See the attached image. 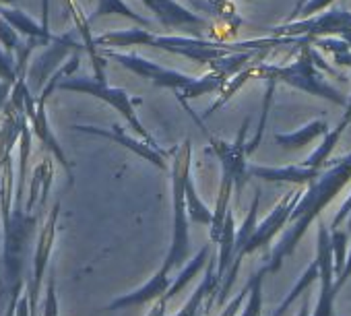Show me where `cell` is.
<instances>
[{"instance_id":"obj_32","label":"cell","mask_w":351,"mask_h":316,"mask_svg":"<svg viewBox=\"0 0 351 316\" xmlns=\"http://www.w3.org/2000/svg\"><path fill=\"white\" fill-rule=\"evenodd\" d=\"M330 250H332V263H335V275L339 277L345 269L347 256H349V232L347 230H330Z\"/></svg>"},{"instance_id":"obj_45","label":"cell","mask_w":351,"mask_h":316,"mask_svg":"<svg viewBox=\"0 0 351 316\" xmlns=\"http://www.w3.org/2000/svg\"><path fill=\"white\" fill-rule=\"evenodd\" d=\"M306 3H308V0H298V5H295V9H293V13L289 15V19H287V21H295L298 13H300V11L304 9V5H306Z\"/></svg>"},{"instance_id":"obj_6","label":"cell","mask_w":351,"mask_h":316,"mask_svg":"<svg viewBox=\"0 0 351 316\" xmlns=\"http://www.w3.org/2000/svg\"><path fill=\"white\" fill-rule=\"evenodd\" d=\"M269 29L273 38H310V40L339 38L351 46V11L328 9L310 19L285 21Z\"/></svg>"},{"instance_id":"obj_24","label":"cell","mask_w":351,"mask_h":316,"mask_svg":"<svg viewBox=\"0 0 351 316\" xmlns=\"http://www.w3.org/2000/svg\"><path fill=\"white\" fill-rule=\"evenodd\" d=\"M232 195H234V182L230 178H223L221 176V184H219V191H217V199H215V207H213V221L209 226V238L213 244L219 242L221 238V232L226 228V221H228V215L232 211L230 203H232Z\"/></svg>"},{"instance_id":"obj_1","label":"cell","mask_w":351,"mask_h":316,"mask_svg":"<svg viewBox=\"0 0 351 316\" xmlns=\"http://www.w3.org/2000/svg\"><path fill=\"white\" fill-rule=\"evenodd\" d=\"M302 38H261L248 42H221V40H205V38H191V36H161L153 34L145 27H132L122 32H110L95 38L97 48L114 46V48H128V46H147L155 50H163L176 56H184L197 64L209 66L213 60L223 58L236 52H252L265 50L271 52L277 46L300 44Z\"/></svg>"},{"instance_id":"obj_17","label":"cell","mask_w":351,"mask_h":316,"mask_svg":"<svg viewBox=\"0 0 351 316\" xmlns=\"http://www.w3.org/2000/svg\"><path fill=\"white\" fill-rule=\"evenodd\" d=\"M248 172H250L252 178H258V180H265V182L293 184V186H310L322 174V170H314V168H308L304 164H293V166H258V164H250Z\"/></svg>"},{"instance_id":"obj_28","label":"cell","mask_w":351,"mask_h":316,"mask_svg":"<svg viewBox=\"0 0 351 316\" xmlns=\"http://www.w3.org/2000/svg\"><path fill=\"white\" fill-rule=\"evenodd\" d=\"M236 234H238L236 217H234V211H230L228 221H226V228H223L221 238H219V242H217V246H219V254H217V277H219V281H223L226 273H228V271H230V267H232Z\"/></svg>"},{"instance_id":"obj_26","label":"cell","mask_w":351,"mask_h":316,"mask_svg":"<svg viewBox=\"0 0 351 316\" xmlns=\"http://www.w3.org/2000/svg\"><path fill=\"white\" fill-rule=\"evenodd\" d=\"M228 83H230V81H228L221 73H217V71H209L207 75L197 77V79H195V83H193L189 89H184V91H180V93H176V97H178L184 106H189V101H191V99H197V97H201V95L221 93V91L226 89V85H228Z\"/></svg>"},{"instance_id":"obj_10","label":"cell","mask_w":351,"mask_h":316,"mask_svg":"<svg viewBox=\"0 0 351 316\" xmlns=\"http://www.w3.org/2000/svg\"><path fill=\"white\" fill-rule=\"evenodd\" d=\"M314 258L320 265V293L316 306L312 308V316H335L337 304V289H335V263L330 250V228L324 221H318V236H316V254Z\"/></svg>"},{"instance_id":"obj_30","label":"cell","mask_w":351,"mask_h":316,"mask_svg":"<svg viewBox=\"0 0 351 316\" xmlns=\"http://www.w3.org/2000/svg\"><path fill=\"white\" fill-rule=\"evenodd\" d=\"M269 273L267 265L256 271L252 275V289L248 293V300L240 312V316H263V283H265V275Z\"/></svg>"},{"instance_id":"obj_41","label":"cell","mask_w":351,"mask_h":316,"mask_svg":"<svg viewBox=\"0 0 351 316\" xmlns=\"http://www.w3.org/2000/svg\"><path fill=\"white\" fill-rule=\"evenodd\" d=\"M15 316H32V306H29V297H27V293H23V295L19 297Z\"/></svg>"},{"instance_id":"obj_22","label":"cell","mask_w":351,"mask_h":316,"mask_svg":"<svg viewBox=\"0 0 351 316\" xmlns=\"http://www.w3.org/2000/svg\"><path fill=\"white\" fill-rule=\"evenodd\" d=\"M328 124L324 120H312L306 126L291 130V132H277L275 143L283 149H302L314 143L316 138H324L328 134Z\"/></svg>"},{"instance_id":"obj_15","label":"cell","mask_w":351,"mask_h":316,"mask_svg":"<svg viewBox=\"0 0 351 316\" xmlns=\"http://www.w3.org/2000/svg\"><path fill=\"white\" fill-rule=\"evenodd\" d=\"M81 46L73 42L71 36H62L54 40V46L48 48L46 52H42V56L32 64L29 69V79L34 83L36 89H44L48 85V81L52 79V75L60 69L62 60L71 54V52H79Z\"/></svg>"},{"instance_id":"obj_21","label":"cell","mask_w":351,"mask_h":316,"mask_svg":"<svg viewBox=\"0 0 351 316\" xmlns=\"http://www.w3.org/2000/svg\"><path fill=\"white\" fill-rule=\"evenodd\" d=\"M189 3L197 15H201V13L209 15L215 23L228 25V29L234 32V36H236L242 19L236 11L234 0H189Z\"/></svg>"},{"instance_id":"obj_13","label":"cell","mask_w":351,"mask_h":316,"mask_svg":"<svg viewBox=\"0 0 351 316\" xmlns=\"http://www.w3.org/2000/svg\"><path fill=\"white\" fill-rule=\"evenodd\" d=\"M75 130L87 132V134H95V136H104V138H110V141H114V143L126 147V149L132 151L134 155L143 157L145 162L153 164L155 168L167 170V157L171 155V149H169V151H165V149H155V147H151L149 143L130 136V134L124 132V128L118 126V124H114L110 130H108V128H99V126H83V124H79V126H75Z\"/></svg>"},{"instance_id":"obj_2","label":"cell","mask_w":351,"mask_h":316,"mask_svg":"<svg viewBox=\"0 0 351 316\" xmlns=\"http://www.w3.org/2000/svg\"><path fill=\"white\" fill-rule=\"evenodd\" d=\"M349 182H351V151L347 155H343L341 160H335V164H330L326 170H322V174L316 182L306 186L300 203L295 205V209L291 213L287 230L283 232L281 240L275 244V248L269 256V263H267L269 273H277L283 267V260L295 252L298 244L302 242V238L306 236L310 226L322 215V211L337 199V195Z\"/></svg>"},{"instance_id":"obj_4","label":"cell","mask_w":351,"mask_h":316,"mask_svg":"<svg viewBox=\"0 0 351 316\" xmlns=\"http://www.w3.org/2000/svg\"><path fill=\"white\" fill-rule=\"evenodd\" d=\"M193 166V143L186 138L178 147L171 149V199H173V232H171V246L167 250V256L163 265L169 269L184 267L186 260H191V217L184 197V174Z\"/></svg>"},{"instance_id":"obj_7","label":"cell","mask_w":351,"mask_h":316,"mask_svg":"<svg viewBox=\"0 0 351 316\" xmlns=\"http://www.w3.org/2000/svg\"><path fill=\"white\" fill-rule=\"evenodd\" d=\"M99 52H101V56L116 60L126 71H130V73L151 81L155 87L171 89L173 93H180V91L189 89L195 83V79H197L193 75H186V73H180V71L161 66L155 60L143 58V56H138L134 52H118V50H112V48H99Z\"/></svg>"},{"instance_id":"obj_44","label":"cell","mask_w":351,"mask_h":316,"mask_svg":"<svg viewBox=\"0 0 351 316\" xmlns=\"http://www.w3.org/2000/svg\"><path fill=\"white\" fill-rule=\"evenodd\" d=\"M295 316H312V308H310V295H308V293L302 297V306H300V310H298V314H295Z\"/></svg>"},{"instance_id":"obj_38","label":"cell","mask_w":351,"mask_h":316,"mask_svg":"<svg viewBox=\"0 0 351 316\" xmlns=\"http://www.w3.org/2000/svg\"><path fill=\"white\" fill-rule=\"evenodd\" d=\"M0 42H3V46L7 48V52H13V50H19V38L15 34V27L5 21V19H0Z\"/></svg>"},{"instance_id":"obj_29","label":"cell","mask_w":351,"mask_h":316,"mask_svg":"<svg viewBox=\"0 0 351 316\" xmlns=\"http://www.w3.org/2000/svg\"><path fill=\"white\" fill-rule=\"evenodd\" d=\"M108 15H118V17L130 19V21L136 23V27H145V29L151 27V19H147V17L134 13V11L124 3V0H99L95 13L89 17V23L95 21V19H99V17H108Z\"/></svg>"},{"instance_id":"obj_8","label":"cell","mask_w":351,"mask_h":316,"mask_svg":"<svg viewBox=\"0 0 351 316\" xmlns=\"http://www.w3.org/2000/svg\"><path fill=\"white\" fill-rule=\"evenodd\" d=\"M248 118L244 120L238 136L230 143V141H223V138H217V136H209L211 141V151L219 157L221 162V176L223 178H230L234 182V193H236V199L240 201L242 193H244V186L246 182L250 180V164H248V153H246V132H248Z\"/></svg>"},{"instance_id":"obj_19","label":"cell","mask_w":351,"mask_h":316,"mask_svg":"<svg viewBox=\"0 0 351 316\" xmlns=\"http://www.w3.org/2000/svg\"><path fill=\"white\" fill-rule=\"evenodd\" d=\"M29 126H32L34 134L42 141V147H44L50 155H54V157H56V160L60 162V166L66 170L69 180L73 182V180H75V178H73V166H71V162L66 160V155H64V151H62L60 143L56 141V136H54V132H52V128H50V124H48L46 104H38L36 114L29 118Z\"/></svg>"},{"instance_id":"obj_42","label":"cell","mask_w":351,"mask_h":316,"mask_svg":"<svg viewBox=\"0 0 351 316\" xmlns=\"http://www.w3.org/2000/svg\"><path fill=\"white\" fill-rule=\"evenodd\" d=\"M165 310H167V302H165V297H161V300H157L151 306V310L147 312V316H165Z\"/></svg>"},{"instance_id":"obj_16","label":"cell","mask_w":351,"mask_h":316,"mask_svg":"<svg viewBox=\"0 0 351 316\" xmlns=\"http://www.w3.org/2000/svg\"><path fill=\"white\" fill-rule=\"evenodd\" d=\"M163 27H209L211 23L178 0H141Z\"/></svg>"},{"instance_id":"obj_12","label":"cell","mask_w":351,"mask_h":316,"mask_svg":"<svg viewBox=\"0 0 351 316\" xmlns=\"http://www.w3.org/2000/svg\"><path fill=\"white\" fill-rule=\"evenodd\" d=\"M258 207H261V193L254 195L252 199V205L242 221V226L238 228V234H236V244H234V260H232V267L230 271L226 273L223 281H221V287H219V295H217V306H226L228 304V297L234 289V283L238 279V273H240V267H242V260L246 258V248L256 232V226H258Z\"/></svg>"},{"instance_id":"obj_47","label":"cell","mask_w":351,"mask_h":316,"mask_svg":"<svg viewBox=\"0 0 351 316\" xmlns=\"http://www.w3.org/2000/svg\"><path fill=\"white\" fill-rule=\"evenodd\" d=\"M199 316H203V314H199Z\"/></svg>"},{"instance_id":"obj_9","label":"cell","mask_w":351,"mask_h":316,"mask_svg":"<svg viewBox=\"0 0 351 316\" xmlns=\"http://www.w3.org/2000/svg\"><path fill=\"white\" fill-rule=\"evenodd\" d=\"M58 215H60V203H54L50 209V215L44 221V228L40 230L38 244L34 250V271H32V277L27 281V297H29V306H32V316H42L40 293H42L44 275H46V269H48V263L52 256V248L56 242Z\"/></svg>"},{"instance_id":"obj_5","label":"cell","mask_w":351,"mask_h":316,"mask_svg":"<svg viewBox=\"0 0 351 316\" xmlns=\"http://www.w3.org/2000/svg\"><path fill=\"white\" fill-rule=\"evenodd\" d=\"M58 89L62 91H77V93H85V95H93L101 101H106L110 108H114L116 112L122 114V118L130 124V128H134V132L145 141L149 143L151 147L155 149H161L157 145V141L151 136V132L143 126V122L138 120L136 116V110H134V104H138V99L132 101V97L128 95V91L120 89V87H110L106 81H97V79H91V77H71L66 81H62L58 85Z\"/></svg>"},{"instance_id":"obj_18","label":"cell","mask_w":351,"mask_h":316,"mask_svg":"<svg viewBox=\"0 0 351 316\" xmlns=\"http://www.w3.org/2000/svg\"><path fill=\"white\" fill-rule=\"evenodd\" d=\"M221 281L217 277V256H211L205 275L201 279V283L195 287V291L191 293V297L186 300V304L176 312L173 316H199L203 306L211 308L213 304H217V293H219Z\"/></svg>"},{"instance_id":"obj_39","label":"cell","mask_w":351,"mask_h":316,"mask_svg":"<svg viewBox=\"0 0 351 316\" xmlns=\"http://www.w3.org/2000/svg\"><path fill=\"white\" fill-rule=\"evenodd\" d=\"M345 221H347V232L351 234V195L345 199V203L339 207L337 215L332 217V221H330V230H339Z\"/></svg>"},{"instance_id":"obj_3","label":"cell","mask_w":351,"mask_h":316,"mask_svg":"<svg viewBox=\"0 0 351 316\" xmlns=\"http://www.w3.org/2000/svg\"><path fill=\"white\" fill-rule=\"evenodd\" d=\"M312 44L314 42L304 44L300 48L298 58L291 64H267V62L256 64L254 66V77L256 79H263V81L271 79L277 85L283 83V85L293 87L298 91H304L308 95L322 97V99H326L330 104H337V106L347 108L349 95L341 93L337 87H332L324 79V75L320 73L318 64L312 58Z\"/></svg>"},{"instance_id":"obj_33","label":"cell","mask_w":351,"mask_h":316,"mask_svg":"<svg viewBox=\"0 0 351 316\" xmlns=\"http://www.w3.org/2000/svg\"><path fill=\"white\" fill-rule=\"evenodd\" d=\"M312 46L322 48L324 52L332 54V62L339 66H349L351 69V46L339 38H322V40H314Z\"/></svg>"},{"instance_id":"obj_35","label":"cell","mask_w":351,"mask_h":316,"mask_svg":"<svg viewBox=\"0 0 351 316\" xmlns=\"http://www.w3.org/2000/svg\"><path fill=\"white\" fill-rule=\"evenodd\" d=\"M0 79L7 85H15L17 79H19V73H17V62L15 58L11 56V52L7 50H0Z\"/></svg>"},{"instance_id":"obj_46","label":"cell","mask_w":351,"mask_h":316,"mask_svg":"<svg viewBox=\"0 0 351 316\" xmlns=\"http://www.w3.org/2000/svg\"><path fill=\"white\" fill-rule=\"evenodd\" d=\"M0 3H17V0H0Z\"/></svg>"},{"instance_id":"obj_34","label":"cell","mask_w":351,"mask_h":316,"mask_svg":"<svg viewBox=\"0 0 351 316\" xmlns=\"http://www.w3.org/2000/svg\"><path fill=\"white\" fill-rule=\"evenodd\" d=\"M58 295H56V273L50 269L48 273V285H46V297L42 302V316H58Z\"/></svg>"},{"instance_id":"obj_14","label":"cell","mask_w":351,"mask_h":316,"mask_svg":"<svg viewBox=\"0 0 351 316\" xmlns=\"http://www.w3.org/2000/svg\"><path fill=\"white\" fill-rule=\"evenodd\" d=\"M169 287H171L169 269L165 265H161L149 281H145L134 291L124 293V295L112 300L106 306V310H112L114 312V310H126V308H134V306H145V304H151V302L155 304L157 300L165 297V293H167Z\"/></svg>"},{"instance_id":"obj_36","label":"cell","mask_w":351,"mask_h":316,"mask_svg":"<svg viewBox=\"0 0 351 316\" xmlns=\"http://www.w3.org/2000/svg\"><path fill=\"white\" fill-rule=\"evenodd\" d=\"M250 289H252V277L246 281V285L236 293V297L230 302V304H226V310L219 314V316H238L240 312H242V308H244V304H246V300H248V293H250Z\"/></svg>"},{"instance_id":"obj_20","label":"cell","mask_w":351,"mask_h":316,"mask_svg":"<svg viewBox=\"0 0 351 316\" xmlns=\"http://www.w3.org/2000/svg\"><path fill=\"white\" fill-rule=\"evenodd\" d=\"M349 124H351V95H349V101H347V108H345L343 118L337 122V126H332V130H328V134L322 138V143L306 157L304 166L314 168V170H322V168L328 164V160H330V155H332L335 147L339 145V141H341V136H343V132H345V128H347Z\"/></svg>"},{"instance_id":"obj_43","label":"cell","mask_w":351,"mask_h":316,"mask_svg":"<svg viewBox=\"0 0 351 316\" xmlns=\"http://www.w3.org/2000/svg\"><path fill=\"white\" fill-rule=\"evenodd\" d=\"M11 85H7V83H3L0 85V112H3L5 108H7V104H9V93H11Z\"/></svg>"},{"instance_id":"obj_27","label":"cell","mask_w":351,"mask_h":316,"mask_svg":"<svg viewBox=\"0 0 351 316\" xmlns=\"http://www.w3.org/2000/svg\"><path fill=\"white\" fill-rule=\"evenodd\" d=\"M184 197H186V207H189V217L197 226H211L213 221V209L207 207V203L199 197L197 186L193 182L191 168L184 174Z\"/></svg>"},{"instance_id":"obj_11","label":"cell","mask_w":351,"mask_h":316,"mask_svg":"<svg viewBox=\"0 0 351 316\" xmlns=\"http://www.w3.org/2000/svg\"><path fill=\"white\" fill-rule=\"evenodd\" d=\"M302 195H304V191H300V186L291 189L287 195H283V199H279V203L271 209V213L263 221H258L256 232H254V236L246 248V256L261 250V248H267L281 234V230L289 226L291 213H293L295 205L300 203Z\"/></svg>"},{"instance_id":"obj_31","label":"cell","mask_w":351,"mask_h":316,"mask_svg":"<svg viewBox=\"0 0 351 316\" xmlns=\"http://www.w3.org/2000/svg\"><path fill=\"white\" fill-rule=\"evenodd\" d=\"M265 83H267V91H265V101H263V108H261V120H258V126H256V134H254V138H250V141L246 143V153H248V157H250V155H254V153H256V149H258V147H261V143H263L265 124H267L269 110H271L273 95H275V87H277V83H275V81H271V79H267Z\"/></svg>"},{"instance_id":"obj_40","label":"cell","mask_w":351,"mask_h":316,"mask_svg":"<svg viewBox=\"0 0 351 316\" xmlns=\"http://www.w3.org/2000/svg\"><path fill=\"white\" fill-rule=\"evenodd\" d=\"M351 279V248H349V256H347V263H345V269H343V273L335 279V289H337V293L345 287V283Z\"/></svg>"},{"instance_id":"obj_25","label":"cell","mask_w":351,"mask_h":316,"mask_svg":"<svg viewBox=\"0 0 351 316\" xmlns=\"http://www.w3.org/2000/svg\"><path fill=\"white\" fill-rule=\"evenodd\" d=\"M316 279H320V265H318V260L314 258V260L306 267V271L298 277V281L293 283V287H291V289L287 291V295L279 302V306L273 310L271 316H285L287 310L300 300V295H306V291L316 283Z\"/></svg>"},{"instance_id":"obj_37","label":"cell","mask_w":351,"mask_h":316,"mask_svg":"<svg viewBox=\"0 0 351 316\" xmlns=\"http://www.w3.org/2000/svg\"><path fill=\"white\" fill-rule=\"evenodd\" d=\"M332 3H335V0H308V3L304 5V9L298 13L295 21H300V19H310V17H314V15H320L322 11L332 9Z\"/></svg>"},{"instance_id":"obj_23","label":"cell","mask_w":351,"mask_h":316,"mask_svg":"<svg viewBox=\"0 0 351 316\" xmlns=\"http://www.w3.org/2000/svg\"><path fill=\"white\" fill-rule=\"evenodd\" d=\"M211 244H205L184 267H182V271L178 273V277H173L171 279V287L167 289V293H165V302H169V300H173L178 293H182L184 289H186V285L203 271V269H207V265H209V260H211Z\"/></svg>"}]
</instances>
